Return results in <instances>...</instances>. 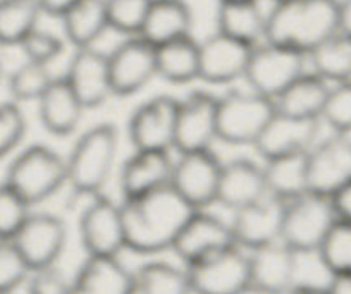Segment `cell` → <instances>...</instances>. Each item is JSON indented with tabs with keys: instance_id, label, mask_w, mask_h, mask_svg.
<instances>
[{
	"instance_id": "1",
	"label": "cell",
	"mask_w": 351,
	"mask_h": 294,
	"mask_svg": "<svg viewBox=\"0 0 351 294\" xmlns=\"http://www.w3.org/2000/svg\"><path fill=\"white\" fill-rule=\"evenodd\" d=\"M195 208L171 184L121 201L126 249L138 255H157L174 246Z\"/></svg>"
},
{
	"instance_id": "2",
	"label": "cell",
	"mask_w": 351,
	"mask_h": 294,
	"mask_svg": "<svg viewBox=\"0 0 351 294\" xmlns=\"http://www.w3.org/2000/svg\"><path fill=\"white\" fill-rule=\"evenodd\" d=\"M339 32V0H285L267 12L265 40L308 56Z\"/></svg>"
},
{
	"instance_id": "3",
	"label": "cell",
	"mask_w": 351,
	"mask_h": 294,
	"mask_svg": "<svg viewBox=\"0 0 351 294\" xmlns=\"http://www.w3.org/2000/svg\"><path fill=\"white\" fill-rule=\"evenodd\" d=\"M119 154V133L110 123L84 131L66 158L67 186L74 196L100 195L112 175Z\"/></svg>"
},
{
	"instance_id": "4",
	"label": "cell",
	"mask_w": 351,
	"mask_h": 294,
	"mask_svg": "<svg viewBox=\"0 0 351 294\" xmlns=\"http://www.w3.org/2000/svg\"><path fill=\"white\" fill-rule=\"evenodd\" d=\"M4 182L29 207L43 204L67 184L66 158L47 145H29L12 158Z\"/></svg>"
},
{
	"instance_id": "5",
	"label": "cell",
	"mask_w": 351,
	"mask_h": 294,
	"mask_svg": "<svg viewBox=\"0 0 351 294\" xmlns=\"http://www.w3.org/2000/svg\"><path fill=\"white\" fill-rule=\"evenodd\" d=\"M276 114V102L250 88H229L217 100V140L253 147Z\"/></svg>"
},
{
	"instance_id": "6",
	"label": "cell",
	"mask_w": 351,
	"mask_h": 294,
	"mask_svg": "<svg viewBox=\"0 0 351 294\" xmlns=\"http://www.w3.org/2000/svg\"><path fill=\"white\" fill-rule=\"evenodd\" d=\"M336 221L329 196L306 191L286 201L281 241L296 255L317 253Z\"/></svg>"
},
{
	"instance_id": "7",
	"label": "cell",
	"mask_w": 351,
	"mask_h": 294,
	"mask_svg": "<svg viewBox=\"0 0 351 294\" xmlns=\"http://www.w3.org/2000/svg\"><path fill=\"white\" fill-rule=\"evenodd\" d=\"M308 57L298 50L262 42L253 47L243 81L255 93L276 100L289 84L306 73Z\"/></svg>"
},
{
	"instance_id": "8",
	"label": "cell",
	"mask_w": 351,
	"mask_h": 294,
	"mask_svg": "<svg viewBox=\"0 0 351 294\" xmlns=\"http://www.w3.org/2000/svg\"><path fill=\"white\" fill-rule=\"evenodd\" d=\"M191 294H238L250 286L248 253L239 246L184 265Z\"/></svg>"
},
{
	"instance_id": "9",
	"label": "cell",
	"mask_w": 351,
	"mask_h": 294,
	"mask_svg": "<svg viewBox=\"0 0 351 294\" xmlns=\"http://www.w3.org/2000/svg\"><path fill=\"white\" fill-rule=\"evenodd\" d=\"M77 232L88 256H119L126 249L121 204L104 193L92 196L80 215Z\"/></svg>"
},
{
	"instance_id": "10",
	"label": "cell",
	"mask_w": 351,
	"mask_h": 294,
	"mask_svg": "<svg viewBox=\"0 0 351 294\" xmlns=\"http://www.w3.org/2000/svg\"><path fill=\"white\" fill-rule=\"evenodd\" d=\"M222 162L212 150L178 154L172 165L171 186L195 210L217 204Z\"/></svg>"
},
{
	"instance_id": "11",
	"label": "cell",
	"mask_w": 351,
	"mask_h": 294,
	"mask_svg": "<svg viewBox=\"0 0 351 294\" xmlns=\"http://www.w3.org/2000/svg\"><path fill=\"white\" fill-rule=\"evenodd\" d=\"M178 106L180 98L155 95L133 110L128 119V136L134 150H174Z\"/></svg>"
},
{
	"instance_id": "12",
	"label": "cell",
	"mask_w": 351,
	"mask_h": 294,
	"mask_svg": "<svg viewBox=\"0 0 351 294\" xmlns=\"http://www.w3.org/2000/svg\"><path fill=\"white\" fill-rule=\"evenodd\" d=\"M217 95L195 90L180 98L174 150L178 154L212 150L217 140Z\"/></svg>"
},
{
	"instance_id": "13",
	"label": "cell",
	"mask_w": 351,
	"mask_h": 294,
	"mask_svg": "<svg viewBox=\"0 0 351 294\" xmlns=\"http://www.w3.org/2000/svg\"><path fill=\"white\" fill-rule=\"evenodd\" d=\"M308 191L332 196L351 181V136L336 134L322 138L306 154Z\"/></svg>"
},
{
	"instance_id": "14",
	"label": "cell",
	"mask_w": 351,
	"mask_h": 294,
	"mask_svg": "<svg viewBox=\"0 0 351 294\" xmlns=\"http://www.w3.org/2000/svg\"><path fill=\"white\" fill-rule=\"evenodd\" d=\"M109 57V74L116 97L140 93L157 76L155 47L141 36H126Z\"/></svg>"
},
{
	"instance_id": "15",
	"label": "cell",
	"mask_w": 351,
	"mask_h": 294,
	"mask_svg": "<svg viewBox=\"0 0 351 294\" xmlns=\"http://www.w3.org/2000/svg\"><path fill=\"white\" fill-rule=\"evenodd\" d=\"M66 241L67 229L62 219L49 212H32L12 238V243L32 270L57 265Z\"/></svg>"
},
{
	"instance_id": "16",
	"label": "cell",
	"mask_w": 351,
	"mask_h": 294,
	"mask_svg": "<svg viewBox=\"0 0 351 294\" xmlns=\"http://www.w3.org/2000/svg\"><path fill=\"white\" fill-rule=\"evenodd\" d=\"M285 207L286 201L272 195H265L262 200L232 212L229 225L236 245L246 252H252L260 246L281 241Z\"/></svg>"
},
{
	"instance_id": "17",
	"label": "cell",
	"mask_w": 351,
	"mask_h": 294,
	"mask_svg": "<svg viewBox=\"0 0 351 294\" xmlns=\"http://www.w3.org/2000/svg\"><path fill=\"white\" fill-rule=\"evenodd\" d=\"M232 246L238 245L229 222L222 221L217 215L208 214L207 210H195L176 238L172 252L184 265H190Z\"/></svg>"
},
{
	"instance_id": "18",
	"label": "cell",
	"mask_w": 351,
	"mask_h": 294,
	"mask_svg": "<svg viewBox=\"0 0 351 294\" xmlns=\"http://www.w3.org/2000/svg\"><path fill=\"white\" fill-rule=\"evenodd\" d=\"M320 124V119H300L276 110L274 117L269 121L253 148L262 160L306 154L319 141Z\"/></svg>"
},
{
	"instance_id": "19",
	"label": "cell",
	"mask_w": 351,
	"mask_h": 294,
	"mask_svg": "<svg viewBox=\"0 0 351 294\" xmlns=\"http://www.w3.org/2000/svg\"><path fill=\"white\" fill-rule=\"evenodd\" d=\"M64 77L84 109H99L114 97L109 74V57L95 47L76 49Z\"/></svg>"
},
{
	"instance_id": "20",
	"label": "cell",
	"mask_w": 351,
	"mask_h": 294,
	"mask_svg": "<svg viewBox=\"0 0 351 294\" xmlns=\"http://www.w3.org/2000/svg\"><path fill=\"white\" fill-rule=\"evenodd\" d=\"M198 79L208 84H231L245 77L253 47L215 32L214 35L198 43Z\"/></svg>"
},
{
	"instance_id": "21",
	"label": "cell",
	"mask_w": 351,
	"mask_h": 294,
	"mask_svg": "<svg viewBox=\"0 0 351 294\" xmlns=\"http://www.w3.org/2000/svg\"><path fill=\"white\" fill-rule=\"evenodd\" d=\"M250 286L263 294H288L295 287L298 255L282 241L248 252Z\"/></svg>"
},
{
	"instance_id": "22",
	"label": "cell",
	"mask_w": 351,
	"mask_h": 294,
	"mask_svg": "<svg viewBox=\"0 0 351 294\" xmlns=\"http://www.w3.org/2000/svg\"><path fill=\"white\" fill-rule=\"evenodd\" d=\"M267 195L263 165L246 157L232 158L222 164L219 177L217 204L236 212Z\"/></svg>"
},
{
	"instance_id": "23",
	"label": "cell",
	"mask_w": 351,
	"mask_h": 294,
	"mask_svg": "<svg viewBox=\"0 0 351 294\" xmlns=\"http://www.w3.org/2000/svg\"><path fill=\"white\" fill-rule=\"evenodd\" d=\"M174 160L171 151L134 150L119 169V189L123 200L147 195L171 184Z\"/></svg>"
},
{
	"instance_id": "24",
	"label": "cell",
	"mask_w": 351,
	"mask_h": 294,
	"mask_svg": "<svg viewBox=\"0 0 351 294\" xmlns=\"http://www.w3.org/2000/svg\"><path fill=\"white\" fill-rule=\"evenodd\" d=\"M36 103L40 123L57 138H66L76 133L83 119V112L86 110L64 76L53 77Z\"/></svg>"
},
{
	"instance_id": "25",
	"label": "cell",
	"mask_w": 351,
	"mask_h": 294,
	"mask_svg": "<svg viewBox=\"0 0 351 294\" xmlns=\"http://www.w3.org/2000/svg\"><path fill=\"white\" fill-rule=\"evenodd\" d=\"M215 23L219 33L255 47L265 40L267 12L258 0H221Z\"/></svg>"
},
{
	"instance_id": "26",
	"label": "cell",
	"mask_w": 351,
	"mask_h": 294,
	"mask_svg": "<svg viewBox=\"0 0 351 294\" xmlns=\"http://www.w3.org/2000/svg\"><path fill=\"white\" fill-rule=\"evenodd\" d=\"M131 272L119 256H86L73 279L71 294H130Z\"/></svg>"
},
{
	"instance_id": "27",
	"label": "cell",
	"mask_w": 351,
	"mask_h": 294,
	"mask_svg": "<svg viewBox=\"0 0 351 294\" xmlns=\"http://www.w3.org/2000/svg\"><path fill=\"white\" fill-rule=\"evenodd\" d=\"M193 12L184 0H152L140 35L154 47L191 35Z\"/></svg>"
},
{
	"instance_id": "28",
	"label": "cell",
	"mask_w": 351,
	"mask_h": 294,
	"mask_svg": "<svg viewBox=\"0 0 351 294\" xmlns=\"http://www.w3.org/2000/svg\"><path fill=\"white\" fill-rule=\"evenodd\" d=\"M329 90L330 83L313 71H306L276 98V110L300 119H320Z\"/></svg>"
},
{
	"instance_id": "29",
	"label": "cell",
	"mask_w": 351,
	"mask_h": 294,
	"mask_svg": "<svg viewBox=\"0 0 351 294\" xmlns=\"http://www.w3.org/2000/svg\"><path fill=\"white\" fill-rule=\"evenodd\" d=\"M157 76L171 84H188L198 79L200 73V49L193 36L172 40L155 47Z\"/></svg>"
},
{
	"instance_id": "30",
	"label": "cell",
	"mask_w": 351,
	"mask_h": 294,
	"mask_svg": "<svg viewBox=\"0 0 351 294\" xmlns=\"http://www.w3.org/2000/svg\"><path fill=\"white\" fill-rule=\"evenodd\" d=\"M62 32L74 49L95 47L109 29L106 0H80L60 18Z\"/></svg>"
},
{
	"instance_id": "31",
	"label": "cell",
	"mask_w": 351,
	"mask_h": 294,
	"mask_svg": "<svg viewBox=\"0 0 351 294\" xmlns=\"http://www.w3.org/2000/svg\"><path fill=\"white\" fill-rule=\"evenodd\" d=\"M306 154L285 155V157L263 160V177H265L267 195L276 196L282 201H289L308 191Z\"/></svg>"
},
{
	"instance_id": "32",
	"label": "cell",
	"mask_w": 351,
	"mask_h": 294,
	"mask_svg": "<svg viewBox=\"0 0 351 294\" xmlns=\"http://www.w3.org/2000/svg\"><path fill=\"white\" fill-rule=\"evenodd\" d=\"M130 294H191V289L184 267L152 260L131 272Z\"/></svg>"
},
{
	"instance_id": "33",
	"label": "cell",
	"mask_w": 351,
	"mask_h": 294,
	"mask_svg": "<svg viewBox=\"0 0 351 294\" xmlns=\"http://www.w3.org/2000/svg\"><path fill=\"white\" fill-rule=\"evenodd\" d=\"M308 64L315 74L330 84L351 81V36L337 32L308 53Z\"/></svg>"
},
{
	"instance_id": "34",
	"label": "cell",
	"mask_w": 351,
	"mask_h": 294,
	"mask_svg": "<svg viewBox=\"0 0 351 294\" xmlns=\"http://www.w3.org/2000/svg\"><path fill=\"white\" fill-rule=\"evenodd\" d=\"M42 14L38 0H0V45H21L38 28Z\"/></svg>"
},
{
	"instance_id": "35",
	"label": "cell",
	"mask_w": 351,
	"mask_h": 294,
	"mask_svg": "<svg viewBox=\"0 0 351 294\" xmlns=\"http://www.w3.org/2000/svg\"><path fill=\"white\" fill-rule=\"evenodd\" d=\"M53 74L47 64L25 60L19 67H16L8 79L9 93L12 102H38L40 97L45 93L47 88L53 81Z\"/></svg>"
},
{
	"instance_id": "36",
	"label": "cell",
	"mask_w": 351,
	"mask_h": 294,
	"mask_svg": "<svg viewBox=\"0 0 351 294\" xmlns=\"http://www.w3.org/2000/svg\"><path fill=\"white\" fill-rule=\"evenodd\" d=\"M317 255L329 275L351 273V222L337 219L327 232Z\"/></svg>"
},
{
	"instance_id": "37",
	"label": "cell",
	"mask_w": 351,
	"mask_h": 294,
	"mask_svg": "<svg viewBox=\"0 0 351 294\" xmlns=\"http://www.w3.org/2000/svg\"><path fill=\"white\" fill-rule=\"evenodd\" d=\"M152 0H106L109 29L124 36L140 35Z\"/></svg>"
},
{
	"instance_id": "38",
	"label": "cell",
	"mask_w": 351,
	"mask_h": 294,
	"mask_svg": "<svg viewBox=\"0 0 351 294\" xmlns=\"http://www.w3.org/2000/svg\"><path fill=\"white\" fill-rule=\"evenodd\" d=\"M320 121L332 133L351 136V81L330 84Z\"/></svg>"
},
{
	"instance_id": "39",
	"label": "cell",
	"mask_w": 351,
	"mask_h": 294,
	"mask_svg": "<svg viewBox=\"0 0 351 294\" xmlns=\"http://www.w3.org/2000/svg\"><path fill=\"white\" fill-rule=\"evenodd\" d=\"M32 269L12 239H0V294H14L25 286Z\"/></svg>"
},
{
	"instance_id": "40",
	"label": "cell",
	"mask_w": 351,
	"mask_h": 294,
	"mask_svg": "<svg viewBox=\"0 0 351 294\" xmlns=\"http://www.w3.org/2000/svg\"><path fill=\"white\" fill-rule=\"evenodd\" d=\"M21 196L4 181L0 182V239H12L32 210Z\"/></svg>"
},
{
	"instance_id": "41",
	"label": "cell",
	"mask_w": 351,
	"mask_h": 294,
	"mask_svg": "<svg viewBox=\"0 0 351 294\" xmlns=\"http://www.w3.org/2000/svg\"><path fill=\"white\" fill-rule=\"evenodd\" d=\"M26 116L19 103H0V160L11 155L23 143L26 134Z\"/></svg>"
},
{
	"instance_id": "42",
	"label": "cell",
	"mask_w": 351,
	"mask_h": 294,
	"mask_svg": "<svg viewBox=\"0 0 351 294\" xmlns=\"http://www.w3.org/2000/svg\"><path fill=\"white\" fill-rule=\"evenodd\" d=\"M19 49L25 53L26 60L50 66V62H53L64 52V42L53 33L36 28L23 40Z\"/></svg>"
},
{
	"instance_id": "43",
	"label": "cell",
	"mask_w": 351,
	"mask_h": 294,
	"mask_svg": "<svg viewBox=\"0 0 351 294\" xmlns=\"http://www.w3.org/2000/svg\"><path fill=\"white\" fill-rule=\"evenodd\" d=\"M28 294H71L73 293V279H67L66 273L57 265L35 269L26 280Z\"/></svg>"
},
{
	"instance_id": "44",
	"label": "cell",
	"mask_w": 351,
	"mask_h": 294,
	"mask_svg": "<svg viewBox=\"0 0 351 294\" xmlns=\"http://www.w3.org/2000/svg\"><path fill=\"white\" fill-rule=\"evenodd\" d=\"M330 201H332L336 217L339 219V221L351 222V181L348 182V184H344L341 189H337V191L330 196Z\"/></svg>"
},
{
	"instance_id": "45",
	"label": "cell",
	"mask_w": 351,
	"mask_h": 294,
	"mask_svg": "<svg viewBox=\"0 0 351 294\" xmlns=\"http://www.w3.org/2000/svg\"><path fill=\"white\" fill-rule=\"evenodd\" d=\"M80 0H38V5L43 14L52 16V18H62L71 8L77 4Z\"/></svg>"
},
{
	"instance_id": "46",
	"label": "cell",
	"mask_w": 351,
	"mask_h": 294,
	"mask_svg": "<svg viewBox=\"0 0 351 294\" xmlns=\"http://www.w3.org/2000/svg\"><path fill=\"white\" fill-rule=\"evenodd\" d=\"M329 294H351V273H334L326 286Z\"/></svg>"
},
{
	"instance_id": "47",
	"label": "cell",
	"mask_w": 351,
	"mask_h": 294,
	"mask_svg": "<svg viewBox=\"0 0 351 294\" xmlns=\"http://www.w3.org/2000/svg\"><path fill=\"white\" fill-rule=\"evenodd\" d=\"M339 32L351 36V0H339Z\"/></svg>"
},
{
	"instance_id": "48",
	"label": "cell",
	"mask_w": 351,
	"mask_h": 294,
	"mask_svg": "<svg viewBox=\"0 0 351 294\" xmlns=\"http://www.w3.org/2000/svg\"><path fill=\"white\" fill-rule=\"evenodd\" d=\"M288 294H329L327 293L326 286H312V284H295Z\"/></svg>"
},
{
	"instance_id": "49",
	"label": "cell",
	"mask_w": 351,
	"mask_h": 294,
	"mask_svg": "<svg viewBox=\"0 0 351 294\" xmlns=\"http://www.w3.org/2000/svg\"><path fill=\"white\" fill-rule=\"evenodd\" d=\"M238 294H263V293H262V291L256 289V287L248 286V287H245V289H243V291H239Z\"/></svg>"
},
{
	"instance_id": "50",
	"label": "cell",
	"mask_w": 351,
	"mask_h": 294,
	"mask_svg": "<svg viewBox=\"0 0 351 294\" xmlns=\"http://www.w3.org/2000/svg\"><path fill=\"white\" fill-rule=\"evenodd\" d=\"M2 73H4V67H2V62H0V81H2Z\"/></svg>"
},
{
	"instance_id": "51",
	"label": "cell",
	"mask_w": 351,
	"mask_h": 294,
	"mask_svg": "<svg viewBox=\"0 0 351 294\" xmlns=\"http://www.w3.org/2000/svg\"><path fill=\"white\" fill-rule=\"evenodd\" d=\"M272 2H274V4H276V2H285V0H272Z\"/></svg>"
},
{
	"instance_id": "52",
	"label": "cell",
	"mask_w": 351,
	"mask_h": 294,
	"mask_svg": "<svg viewBox=\"0 0 351 294\" xmlns=\"http://www.w3.org/2000/svg\"><path fill=\"white\" fill-rule=\"evenodd\" d=\"M219 2H221V0H219Z\"/></svg>"
}]
</instances>
